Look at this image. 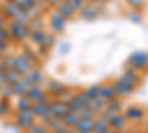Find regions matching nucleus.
Returning <instances> with one entry per match:
<instances>
[{"instance_id":"f257e3e1","label":"nucleus","mask_w":148,"mask_h":133,"mask_svg":"<svg viewBox=\"0 0 148 133\" xmlns=\"http://www.w3.org/2000/svg\"><path fill=\"white\" fill-rule=\"evenodd\" d=\"M9 34H10V39L16 42V43H22L24 40H27L31 33H30V28H28V24H24V22H19L16 19H12L10 22H8L6 25Z\"/></svg>"},{"instance_id":"f03ea898","label":"nucleus","mask_w":148,"mask_h":133,"mask_svg":"<svg viewBox=\"0 0 148 133\" xmlns=\"http://www.w3.org/2000/svg\"><path fill=\"white\" fill-rule=\"evenodd\" d=\"M127 65H129L132 70L139 71V72L147 71V70H148V52L141 50V52L132 53V55L129 56V59H127Z\"/></svg>"},{"instance_id":"7ed1b4c3","label":"nucleus","mask_w":148,"mask_h":133,"mask_svg":"<svg viewBox=\"0 0 148 133\" xmlns=\"http://www.w3.org/2000/svg\"><path fill=\"white\" fill-rule=\"evenodd\" d=\"M33 70V62L27 56H24L22 53L21 55H16L15 56V67H14V71L16 74H19L21 77L28 74V72Z\"/></svg>"},{"instance_id":"20e7f679","label":"nucleus","mask_w":148,"mask_h":133,"mask_svg":"<svg viewBox=\"0 0 148 133\" xmlns=\"http://www.w3.org/2000/svg\"><path fill=\"white\" fill-rule=\"evenodd\" d=\"M102 12V8L101 6H96L93 3H86L80 10H79V15L82 19L84 21H92L95 18H98V15H99Z\"/></svg>"},{"instance_id":"39448f33","label":"nucleus","mask_w":148,"mask_h":133,"mask_svg":"<svg viewBox=\"0 0 148 133\" xmlns=\"http://www.w3.org/2000/svg\"><path fill=\"white\" fill-rule=\"evenodd\" d=\"M89 105V99L82 93H77V95H73V98L67 102V106H68V111H74V113H79L80 110H83L84 106Z\"/></svg>"},{"instance_id":"423d86ee","label":"nucleus","mask_w":148,"mask_h":133,"mask_svg":"<svg viewBox=\"0 0 148 133\" xmlns=\"http://www.w3.org/2000/svg\"><path fill=\"white\" fill-rule=\"evenodd\" d=\"M19 10H21V9L16 6L15 2H12V0H3L2 5H0V12H2L3 16H5L6 19H9V21L15 19Z\"/></svg>"},{"instance_id":"0eeeda50","label":"nucleus","mask_w":148,"mask_h":133,"mask_svg":"<svg viewBox=\"0 0 148 133\" xmlns=\"http://www.w3.org/2000/svg\"><path fill=\"white\" fill-rule=\"evenodd\" d=\"M46 89H47L49 95L53 96V98H58V99H61L65 93H68V89L64 84H61L59 81H55V80L46 81Z\"/></svg>"},{"instance_id":"6e6552de","label":"nucleus","mask_w":148,"mask_h":133,"mask_svg":"<svg viewBox=\"0 0 148 133\" xmlns=\"http://www.w3.org/2000/svg\"><path fill=\"white\" fill-rule=\"evenodd\" d=\"M36 121V115L31 111H25V113H18L16 115V124L19 129L22 130H28Z\"/></svg>"},{"instance_id":"1a4fd4ad","label":"nucleus","mask_w":148,"mask_h":133,"mask_svg":"<svg viewBox=\"0 0 148 133\" xmlns=\"http://www.w3.org/2000/svg\"><path fill=\"white\" fill-rule=\"evenodd\" d=\"M120 81H123L125 84H127V86H130L132 89H135L139 84V76H138V71H135L132 68L126 70L125 72H123V76L119 78Z\"/></svg>"},{"instance_id":"9d476101","label":"nucleus","mask_w":148,"mask_h":133,"mask_svg":"<svg viewBox=\"0 0 148 133\" xmlns=\"http://www.w3.org/2000/svg\"><path fill=\"white\" fill-rule=\"evenodd\" d=\"M49 25H51V28H52L53 33H62L65 30V27H67V19L62 18L55 10L53 14L51 15V22H49Z\"/></svg>"},{"instance_id":"9b49d317","label":"nucleus","mask_w":148,"mask_h":133,"mask_svg":"<svg viewBox=\"0 0 148 133\" xmlns=\"http://www.w3.org/2000/svg\"><path fill=\"white\" fill-rule=\"evenodd\" d=\"M51 110H52V114H53L55 118L62 120L64 115L68 113V106H67L65 102L56 99V101H52V102H51Z\"/></svg>"},{"instance_id":"f8f14e48","label":"nucleus","mask_w":148,"mask_h":133,"mask_svg":"<svg viewBox=\"0 0 148 133\" xmlns=\"http://www.w3.org/2000/svg\"><path fill=\"white\" fill-rule=\"evenodd\" d=\"M126 117L125 115H121V114H113L110 118H108V126H110V129L111 130H114V132H117V130H123L126 127Z\"/></svg>"},{"instance_id":"ddd939ff","label":"nucleus","mask_w":148,"mask_h":133,"mask_svg":"<svg viewBox=\"0 0 148 133\" xmlns=\"http://www.w3.org/2000/svg\"><path fill=\"white\" fill-rule=\"evenodd\" d=\"M27 98L33 102V104H36V102H40V101H43L45 99V96H46V93H45V90L40 87V86H37V84H34V86H31L30 89H27Z\"/></svg>"},{"instance_id":"4468645a","label":"nucleus","mask_w":148,"mask_h":133,"mask_svg":"<svg viewBox=\"0 0 148 133\" xmlns=\"http://www.w3.org/2000/svg\"><path fill=\"white\" fill-rule=\"evenodd\" d=\"M113 89L116 92V96H119V98H127V96H130L133 93V90H135V89H132L130 86H127V84H125L120 80L114 81Z\"/></svg>"},{"instance_id":"2eb2a0df","label":"nucleus","mask_w":148,"mask_h":133,"mask_svg":"<svg viewBox=\"0 0 148 133\" xmlns=\"http://www.w3.org/2000/svg\"><path fill=\"white\" fill-rule=\"evenodd\" d=\"M144 115H145V113L139 106H129L125 113L126 120H132V121H139V120L144 118Z\"/></svg>"},{"instance_id":"dca6fc26","label":"nucleus","mask_w":148,"mask_h":133,"mask_svg":"<svg viewBox=\"0 0 148 133\" xmlns=\"http://www.w3.org/2000/svg\"><path fill=\"white\" fill-rule=\"evenodd\" d=\"M93 126H95V120H90V118H79L77 123L74 124V132H83V130H90L93 132Z\"/></svg>"},{"instance_id":"f3484780","label":"nucleus","mask_w":148,"mask_h":133,"mask_svg":"<svg viewBox=\"0 0 148 133\" xmlns=\"http://www.w3.org/2000/svg\"><path fill=\"white\" fill-rule=\"evenodd\" d=\"M99 98L107 104L110 101L116 99V92L113 89V86H110V84H104V86H101L99 89Z\"/></svg>"},{"instance_id":"a211bd4d","label":"nucleus","mask_w":148,"mask_h":133,"mask_svg":"<svg viewBox=\"0 0 148 133\" xmlns=\"http://www.w3.org/2000/svg\"><path fill=\"white\" fill-rule=\"evenodd\" d=\"M56 12L62 16V18H65V19H70V18H73L74 16V14H76V10H74L68 3H61V5H58L56 6Z\"/></svg>"},{"instance_id":"6ab92c4d","label":"nucleus","mask_w":148,"mask_h":133,"mask_svg":"<svg viewBox=\"0 0 148 133\" xmlns=\"http://www.w3.org/2000/svg\"><path fill=\"white\" fill-rule=\"evenodd\" d=\"M121 105H123V102H121V99H113V101H110V102H107V105H105V111L108 113V114H120V111H121Z\"/></svg>"},{"instance_id":"aec40b11","label":"nucleus","mask_w":148,"mask_h":133,"mask_svg":"<svg viewBox=\"0 0 148 133\" xmlns=\"http://www.w3.org/2000/svg\"><path fill=\"white\" fill-rule=\"evenodd\" d=\"M80 117H79V114L77 113H74V111H68L65 115H64V118H62V124H64V127H68V129H73L74 127V124L77 123V120H79Z\"/></svg>"},{"instance_id":"412c9836","label":"nucleus","mask_w":148,"mask_h":133,"mask_svg":"<svg viewBox=\"0 0 148 133\" xmlns=\"http://www.w3.org/2000/svg\"><path fill=\"white\" fill-rule=\"evenodd\" d=\"M30 39H31V42L36 43L37 46H45L46 39H47V33H46V31H36V33H31Z\"/></svg>"},{"instance_id":"4be33fe9","label":"nucleus","mask_w":148,"mask_h":133,"mask_svg":"<svg viewBox=\"0 0 148 133\" xmlns=\"http://www.w3.org/2000/svg\"><path fill=\"white\" fill-rule=\"evenodd\" d=\"M105 102L101 99V98H95L92 101H89V106L92 108V110L96 113V114H102L105 111Z\"/></svg>"},{"instance_id":"5701e85b","label":"nucleus","mask_w":148,"mask_h":133,"mask_svg":"<svg viewBox=\"0 0 148 133\" xmlns=\"http://www.w3.org/2000/svg\"><path fill=\"white\" fill-rule=\"evenodd\" d=\"M110 129L108 126V121L104 118H96L95 120V126H93V133H105L107 130Z\"/></svg>"},{"instance_id":"b1692460","label":"nucleus","mask_w":148,"mask_h":133,"mask_svg":"<svg viewBox=\"0 0 148 133\" xmlns=\"http://www.w3.org/2000/svg\"><path fill=\"white\" fill-rule=\"evenodd\" d=\"M12 2H15L16 6L22 10H31L37 6V0H12Z\"/></svg>"},{"instance_id":"393cba45","label":"nucleus","mask_w":148,"mask_h":133,"mask_svg":"<svg viewBox=\"0 0 148 133\" xmlns=\"http://www.w3.org/2000/svg\"><path fill=\"white\" fill-rule=\"evenodd\" d=\"M28 28H30V33H36V31H45V22L42 18H36V19H31L30 24H28Z\"/></svg>"},{"instance_id":"a878e982","label":"nucleus","mask_w":148,"mask_h":133,"mask_svg":"<svg viewBox=\"0 0 148 133\" xmlns=\"http://www.w3.org/2000/svg\"><path fill=\"white\" fill-rule=\"evenodd\" d=\"M31 105H33V102L27 98V96H24V98H19V101H18V104H16L18 113H25V111H30V110H31Z\"/></svg>"},{"instance_id":"bb28decb","label":"nucleus","mask_w":148,"mask_h":133,"mask_svg":"<svg viewBox=\"0 0 148 133\" xmlns=\"http://www.w3.org/2000/svg\"><path fill=\"white\" fill-rule=\"evenodd\" d=\"M30 77H31V80L34 81V84H37V86H40V84H43L45 83V78H43V74H42V71L39 70V68H33L30 72Z\"/></svg>"},{"instance_id":"cd10ccee","label":"nucleus","mask_w":148,"mask_h":133,"mask_svg":"<svg viewBox=\"0 0 148 133\" xmlns=\"http://www.w3.org/2000/svg\"><path fill=\"white\" fill-rule=\"evenodd\" d=\"M99 89H101V86H90V87H88V89L83 92V95L89 101H92L95 98H99Z\"/></svg>"},{"instance_id":"c85d7f7f","label":"nucleus","mask_w":148,"mask_h":133,"mask_svg":"<svg viewBox=\"0 0 148 133\" xmlns=\"http://www.w3.org/2000/svg\"><path fill=\"white\" fill-rule=\"evenodd\" d=\"M127 19L130 21V22H133V24H142V21H144V15L141 14L139 10H129L127 12Z\"/></svg>"},{"instance_id":"c756f323","label":"nucleus","mask_w":148,"mask_h":133,"mask_svg":"<svg viewBox=\"0 0 148 133\" xmlns=\"http://www.w3.org/2000/svg\"><path fill=\"white\" fill-rule=\"evenodd\" d=\"M12 90H14V95L18 96V98H24V96L27 95V87L24 86V84L21 81L12 84Z\"/></svg>"},{"instance_id":"7c9ffc66","label":"nucleus","mask_w":148,"mask_h":133,"mask_svg":"<svg viewBox=\"0 0 148 133\" xmlns=\"http://www.w3.org/2000/svg\"><path fill=\"white\" fill-rule=\"evenodd\" d=\"M0 64L5 67L6 71H10L14 70L15 67V56H8V55H3V58L0 59Z\"/></svg>"},{"instance_id":"2f4dec72","label":"nucleus","mask_w":148,"mask_h":133,"mask_svg":"<svg viewBox=\"0 0 148 133\" xmlns=\"http://www.w3.org/2000/svg\"><path fill=\"white\" fill-rule=\"evenodd\" d=\"M77 114H79V117H80V118H90V120H95V117L98 115V114L92 110V108H90L89 105H88V106H84L83 110H80Z\"/></svg>"},{"instance_id":"473e14b6","label":"nucleus","mask_w":148,"mask_h":133,"mask_svg":"<svg viewBox=\"0 0 148 133\" xmlns=\"http://www.w3.org/2000/svg\"><path fill=\"white\" fill-rule=\"evenodd\" d=\"M40 120H42V123H43V126L46 127V124L49 123V121H51V120L53 118V114H52V110H51V105H49L47 108H46V110L40 114V117H39Z\"/></svg>"},{"instance_id":"72a5a7b5","label":"nucleus","mask_w":148,"mask_h":133,"mask_svg":"<svg viewBox=\"0 0 148 133\" xmlns=\"http://www.w3.org/2000/svg\"><path fill=\"white\" fill-rule=\"evenodd\" d=\"M16 21H19V22H24V24H30V21H31V14H30V10H19L18 12V15H16V18H15Z\"/></svg>"},{"instance_id":"f704fd0d","label":"nucleus","mask_w":148,"mask_h":133,"mask_svg":"<svg viewBox=\"0 0 148 133\" xmlns=\"http://www.w3.org/2000/svg\"><path fill=\"white\" fill-rule=\"evenodd\" d=\"M14 96V90H12V86H2L0 87V98L2 99H9Z\"/></svg>"},{"instance_id":"c9c22d12","label":"nucleus","mask_w":148,"mask_h":133,"mask_svg":"<svg viewBox=\"0 0 148 133\" xmlns=\"http://www.w3.org/2000/svg\"><path fill=\"white\" fill-rule=\"evenodd\" d=\"M126 2L133 10H141L145 8V0H126Z\"/></svg>"},{"instance_id":"e433bc0d","label":"nucleus","mask_w":148,"mask_h":133,"mask_svg":"<svg viewBox=\"0 0 148 133\" xmlns=\"http://www.w3.org/2000/svg\"><path fill=\"white\" fill-rule=\"evenodd\" d=\"M64 124H62V120H59V118H52L51 120V121H49L47 124H46V127H49V129H51L52 132H55V130H58V129H61V127H62Z\"/></svg>"},{"instance_id":"4c0bfd02","label":"nucleus","mask_w":148,"mask_h":133,"mask_svg":"<svg viewBox=\"0 0 148 133\" xmlns=\"http://www.w3.org/2000/svg\"><path fill=\"white\" fill-rule=\"evenodd\" d=\"M22 55H24V56H27L31 62H34L36 59H37V53L31 49V47H28V46H24V49H22Z\"/></svg>"},{"instance_id":"58836bf2","label":"nucleus","mask_w":148,"mask_h":133,"mask_svg":"<svg viewBox=\"0 0 148 133\" xmlns=\"http://www.w3.org/2000/svg\"><path fill=\"white\" fill-rule=\"evenodd\" d=\"M27 133H49L47 132V129L43 126V124H33L28 130H27Z\"/></svg>"},{"instance_id":"ea45409f","label":"nucleus","mask_w":148,"mask_h":133,"mask_svg":"<svg viewBox=\"0 0 148 133\" xmlns=\"http://www.w3.org/2000/svg\"><path fill=\"white\" fill-rule=\"evenodd\" d=\"M9 111H10V105H9L8 99L0 98V115H6Z\"/></svg>"},{"instance_id":"a19ab883","label":"nucleus","mask_w":148,"mask_h":133,"mask_svg":"<svg viewBox=\"0 0 148 133\" xmlns=\"http://www.w3.org/2000/svg\"><path fill=\"white\" fill-rule=\"evenodd\" d=\"M65 3H68L76 12H79V10L84 6V3L82 2V0H65Z\"/></svg>"},{"instance_id":"79ce46f5","label":"nucleus","mask_w":148,"mask_h":133,"mask_svg":"<svg viewBox=\"0 0 148 133\" xmlns=\"http://www.w3.org/2000/svg\"><path fill=\"white\" fill-rule=\"evenodd\" d=\"M9 40H10V34H9L8 28H6V27L0 28V42H3V43H8Z\"/></svg>"},{"instance_id":"37998d69","label":"nucleus","mask_w":148,"mask_h":133,"mask_svg":"<svg viewBox=\"0 0 148 133\" xmlns=\"http://www.w3.org/2000/svg\"><path fill=\"white\" fill-rule=\"evenodd\" d=\"M24 86H25L27 89H30L31 86H34V81L31 80V77H30V74H25V76H22L21 77V80H19Z\"/></svg>"},{"instance_id":"c03bdc74","label":"nucleus","mask_w":148,"mask_h":133,"mask_svg":"<svg viewBox=\"0 0 148 133\" xmlns=\"http://www.w3.org/2000/svg\"><path fill=\"white\" fill-rule=\"evenodd\" d=\"M55 34H47V39H46V43H45V46H47L49 49H51V47L55 44Z\"/></svg>"},{"instance_id":"a18cd8bd","label":"nucleus","mask_w":148,"mask_h":133,"mask_svg":"<svg viewBox=\"0 0 148 133\" xmlns=\"http://www.w3.org/2000/svg\"><path fill=\"white\" fill-rule=\"evenodd\" d=\"M46 2H47L49 6H58V5H61V3H64L65 0H46Z\"/></svg>"},{"instance_id":"49530a36","label":"nucleus","mask_w":148,"mask_h":133,"mask_svg":"<svg viewBox=\"0 0 148 133\" xmlns=\"http://www.w3.org/2000/svg\"><path fill=\"white\" fill-rule=\"evenodd\" d=\"M108 2H111V0H92L90 3H93V5H96V6H102V5H105V3H108Z\"/></svg>"},{"instance_id":"de8ad7c7","label":"nucleus","mask_w":148,"mask_h":133,"mask_svg":"<svg viewBox=\"0 0 148 133\" xmlns=\"http://www.w3.org/2000/svg\"><path fill=\"white\" fill-rule=\"evenodd\" d=\"M6 18L3 16V14H2V12H0V28H3V27H6Z\"/></svg>"},{"instance_id":"09e8293b","label":"nucleus","mask_w":148,"mask_h":133,"mask_svg":"<svg viewBox=\"0 0 148 133\" xmlns=\"http://www.w3.org/2000/svg\"><path fill=\"white\" fill-rule=\"evenodd\" d=\"M68 49H70V44H68V43H64V44H62V49H61V50H62V53H65Z\"/></svg>"},{"instance_id":"8fccbe9b","label":"nucleus","mask_w":148,"mask_h":133,"mask_svg":"<svg viewBox=\"0 0 148 133\" xmlns=\"http://www.w3.org/2000/svg\"><path fill=\"white\" fill-rule=\"evenodd\" d=\"M5 72H6V70H5V67H3L2 64H0V77H2V76L5 74Z\"/></svg>"},{"instance_id":"3c124183","label":"nucleus","mask_w":148,"mask_h":133,"mask_svg":"<svg viewBox=\"0 0 148 133\" xmlns=\"http://www.w3.org/2000/svg\"><path fill=\"white\" fill-rule=\"evenodd\" d=\"M77 133H93V132H90V130H83V132H77Z\"/></svg>"},{"instance_id":"603ef678","label":"nucleus","mask_w":148,"mask_h":133,"mask_svg":"<svg viewBox=\"0 0 148 133\" xmlns=\"http://www.w3.org/2000/svg\"><path fill=\"white\" fill-rule=\"evenodd\" d=\"M82 2H83V3L86 5V3H90V2H92V0H82Z\"/></svg>"},{"instance_id":"864d4df0","label":"nucleus","mask_w":148,"mask_h":133,"mask_svg":"<svg viewBox=\"0 0 148 133\" xmlns=\"http://www.w3.org/2000/svg\"><path fill=\"white\" fill-rule=\"evenodd\" d=\"M105 133H114V130H111V129H108V130H107Z\"/></svg>"},{"instance_id":"5fc2aeb1","label":"nucleus","mask_w":148,"mask_h":133,"mask_svg":"<svg viewBox=\"0 0 148 133\" xmlns=\"http://www.w3.org/2000/svg\"><path fill=\"white\" fill-rule=\"evenodd\" d=\"M114 133H126L125 130H117V132H114Z\"/></svg>"},{"instance_id":"6e6d98bb","label":"nucleus","mask_w":148,"mask_h":133,"mask_svg":"<svg viewBox=\"0 0 148 133\" xmlns=\"http://www.w3.org/2000/svg\"><path fill=\"white\" fill-rule=\"evenodd\" d=\"M3 55H5V53H3L2 50H0V59H2V58H3Z\"/></svg>"},{"instance_id":"4d7b16f0","label":"nucleus","mask_w":148,"mask_h":133,"mask_svg":"<svg viewBox=\"0 0 148 133\" xmlns=\"http://www.w3.org/2000/svg\"><path fill=\"white\" fill-rule=\"evenodd\" d=\"M145 132H147V133H148V126H147V130H145Z\"/></svg>"},{"instance_id":"13d9d810","label":"nucleus","mask_w":148,"mask_h":133,"mask_svg":"<svg viewBox=\"0 0 148 133\" xmlns=\"http://www.w3.org/2000/svg\"><path fill=\"white\" fill-rule=\"evenodd\" d=\"M67 133H73V132H70V130H68V132H67Z\"/></svg>"},{"instance_id":"bf43d9fd","label":"nucleus","mask_w":148,"mask_h":133,"mask_svg":"<svg viewBox=\"0 0 148 133\" xmlns=\"http://www.w3.org/2000/svg\"><path fill=\"white\" fill-rule=\"evenodd\" d=\"M139 133H142V132H139Z\"/></svg>"}]
</instances>
